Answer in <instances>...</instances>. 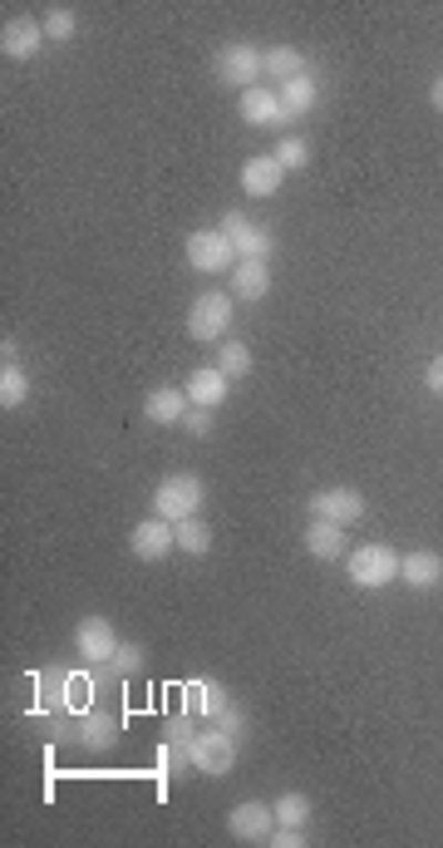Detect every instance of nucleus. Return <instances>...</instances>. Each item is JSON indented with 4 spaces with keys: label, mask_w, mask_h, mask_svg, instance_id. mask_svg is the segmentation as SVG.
<instances>
[{
    "label": "nucleus",
    "mask_w": 443,
    "mask_h": 848,
    "mask_svg": "<svg viewBox=\"0 0 443 848\" xmlns=\"http://www.w3.org/2000/svg\"><path fill=\"white\" fill-rule=\"evenodd\" d=\"M177 528V553H187V558H207L213 553V528L203 523V513H193V519H183V523H173Z\"/></svg>",
    "instance_id": "b1692460"
},
{
    "label": "nucleus",
    "mask_w": 443,
    "mask_h": 848,
    "mask_svg": "<svg viewBox=\"0 0 443 848\" xmlns=\"http://www.w3.org/2000/svg\"><path fill=\"white\" fill-rule=\"evenodd\" d=\"M399 563H404V553L390 548V543H360V548H350V553H346L350 582H354V588H364V592L394 588V582H399Z\"/></svg>",
    "instance_id": "f257e3e1"
},
{
    "label": "nucleus",
    "mask_w": 443,
    "mask_h": 848,
    "mask_svg": "<svg viewBox=\"0 0 443 848\" xmlns=\"http://www.w3.org/2000/svg\"><path fill=\"white\" fill-rule=\"evenodd\" d=\"M40 25H44V40H50V45H70V40L80 35V10L74 6H50L40 16Z\"/></svg>",
    "instance_id": "5701e85b"
},
{
    "label": "nucleus",
    "mask_w": 443,
    "mask_h": 848,
    "mask_svg": "<svg viewBox=\"0 0 443 848\" xmlns=\"http://www.w3.org/2000/svg\"><path fill=\"white\" fill-rule=\"evenodd\" d=\"M271 844H276V848H306V829H291V824H276Z\"/></svg>",
    "instance_id": "2f4dec72"
},
{
    "label": "nucleus",
    "mask_w": 443,
    "mask_h": 848,
    "mask_svg": "<svg viewBox=\"0 0 443 848\" xmlns=\"http://www.w3.org/2000/svg\"><path fill=\"white\" fill-rule=\"evenodd\" d=\"M213 366H217L227 380H247L257 360H251V346H247V340H231V336H227V340L217 346V360H213Z\"/></svg>",
    "instance_id": "4be33fe9"
},
{
    "label": "nucleus",
    "mask_w": 443,
    "mask_h": 848,
    "mask_svg": "<svg viewBox=\"0 0 443 848\" xmlns=\"http://www.w3.org/2000/svg\"><path fill=\"white\" fill-rule=\"evenodd\" d=\"M183 395H187V405H203V410H217V405H227L231 380L222 376L217 366H197L193 376L183 380Z\"/></svg>",
    "instance_id": "dca6fc26"
},
{
    "label": "nucleus",
    "mask_w": 443,
    "mask_h": 848,
    "mask_svg": "<svg viewBox=\"0 0 443 848\" xmlns=\"http://www.w3.org/2000/svg\"><path fill=\"white\" fill-rule=\"evenodd\" d=\"M203 503H207V483H203V473H168V479L153 489V499H148V509L158 513V519H168V523H183V519H193V513H203Z\"/></svg>",
    "instance_id": "f03ea898"
},
{
    "label": "nucleus",
    "mask_w": 443,
    "mask_h": 848,
    "mask_svg": "<svg viewBox=\"0 0 443 848\" xmlns=\"http://www.w3.org/2000/svg\"><path fill=\"white\" fill-rule=\"evenodd\" d=\"M143 666V646H119L114 652V671H138Z\"/></svg>",
    "instance_id": "473e14b6"
},
{
    "label": "nucleus",
    "mask_w": 443,
    "mask_h": 848,
    "mask_svg": "<svg viewBox=\"0 0 443 848\" xmlns=\"http://www.w3.org/2000/svg\"><path fill=\"white\" fill-rule=\"evenodd\" d=\"M310 64H306V54L296 50V45H271V50H261V74H271V80H296V74H306Z\"/></svg>",
    "instance_id": "412c9836"
},
{
    "label": "nucleus",
    "mask_w": 443,
    "mask_h": 848,
    "mask_svg": "<svg viewBox=\"0 0 443 848\" xmlns=\"http://www.w3.org/2000/svg\"><path fill=\"white\" fill-rule=\"evenodd\" d=\"M222 233H227L231 252H237V262H271L276 252V233H266L261 223H251L247 213H222Z\"/></svg>",
    "instance_id": "0eeeda50"
},
{
    "label": "nucleus",
    "mask_w": 443,
    "mask_h": 848,
    "mask_svg": "<svg viewBox=\"0 0 443 848\" xmlns=\"http://www.w3.org/2000/svg\"><path fill=\"white\" fill-rule=\"evenodd\" d=\"M213 74H217V84H227V90H241V94L257 90L261 84V50L247 45V40H231V45L217 50Z\"/></svg>",
    "instance_id": "39448f33"
},
{
    "label": "nucleus",
    "mask_w": 443,
    "mask_h": 848,
    "mask_svg": "<svg viewBox=\"0 0 443 848\" xmlns=\"http://www.w3.org/2000/svg\"><path fill=\"white\" fill-rule=\"evenodd\" d=\"M231 296L247 306H257L271 296V262H237L231 267Z\"/></svg>",
    "instance_id": "6ab92c4d"
},
{
    "label": "nucleus",
    "mask_w": 443,
    "mask_h": 848,
    "mask_svg": "<svg viewBox=\"0 0 443 848\" xmlns=\"http://www.w3.org/2000/svg\"><path fill=\"white\" fill-rule=\"evenodd\" d=\"M316 104H320V80H316V70H306V74H296V80L281 84V109H286V119L316 114Z\"/></svg>",
    "instance_id": "aec40b11"
},
{
    "label": "nucleus",
    "mask_w": 443,
    "mask_h": 848,
    "mask_svg": "<svg viewBox=\"0 0 443 848\" xmlns=\"http://www.w3.org/2000/svg\"><path fill=\"white\" fill-rule=\"evenodd\" d=\"M128 553L138 558V563H163L168 553H177V528L168 519H158V513H148L143 523H133Z\"/></svg>",
    "instance_id": "6e6552de"
},
{
    "label": "nucleus",
    "mask_w": 443,
    "mask_h": 848,
    "mask_svg": "<svg viewBox=\"0 0 443 848\" xmlns=\"http://www.w3.org/2000/svg\"><path fill=\"white\" fill-rule=\"evenodd\" d=\"M40 50H44V25L35 16L6 20V30H0V54H6L10 64H30Z\"/></svg>",
    "instance_id": "f8f14e48"
},
{
    "label": "nucleus",
    "mask_w": 443,
    "mask_h": 848,
    "mask_svg": "<svg viewBox=\"0 0 443 848\" xmlns=\"http://www.w3.org/2000/svg\"><path fill=\"white\" fill-rule=\"evenodd\" d=\"M271 809H276V824H291V829H306L310 814H316V809H310V795H301V789H286Z\"/></svg>",
    "instance_id": "bb28decb"
},
{
    "label": "nucleus",
    "mask_w": 443,
    "mask_h": 848,
    "mask_svg": "<svg viewBox=\"0 0 443 848\" xmlns=\"http://www.w3.org/2000/svg\"><path fill=\"white\" fill-rule=\"evenodd\" d=\"M424 390H429V395H443V356H434V360L424 366Z\"/></svg>",
    "instance_id": "72a5a7b5"
},
{
    "label": "nucleus",
    "mask_w": 443,
    "mask_h": 848,
    "mask_svg": "<svg viewBox=\"0 0 443 848\" xmlns=\"http://www.w3.org/2000/svg\"><path fill=\"white\" fill-rule=\"evenodd\" d=\"M30 400V376L20 370V360L0 366V410H20Z\"/></svg>",
    "instance_id": "a878e982"
},
{
    "label": "nucleus",
    "mask_w": 443,
    "mask_h": 848,
    "mask_svg": "<svg viewBox=\"0 0 443 848\" xmlns=\"http://www.w3.org/2000/svg\"><path fill=\"white\" fill-rule=\"evenodd\" d=\"M227 834H231L237 844H271V834H276V809H271V804H261V799L237 804V809L227 814Z\"/></svg>",
    "instance_id": "9d476101"
},
{
    "label": "nucleus",
    "mask_w": 443,
    "mask_h": 848,
    "mask_svg": "<svg viewBox=\"0 0 443 848\" xmlns=\"http://www.w3.org/2000/svg\"><path fill=\"white\" fill-rule=\"evenodd\" d=\"M207 725H217V730H227V735H237V740H241V735H247V711H241L237 701H231V706L222 711L217 721H207Z\"/></svg>",
    "instance_id": "7c9ffc66"
},
{
    "label": "nucleus",
    "mask_w": 443,
    "mask_h": 848,
    "mask_svg": "<svg viewBox=\"0 0 443 848\" xmlns=\"http://www.w3.org/2000/svg\"><path fill=\"white\" fill-rule=\"evenodd\" d=\"M183 257H187V267L203 272V277H222V272L231 277V267H237V252H231V242L222 227H197V233H187Z\"/></svg>",
    "instance_id": "20e7f679"
},
{
    "label": "nucleus",
    "mask_w": 443,
    "mask_h": 848,
    "mask_svg": "<svg viewBox=\"0 0 443 848\" xmlns=\"http://www.w3.org/2000/svg\"><path fill=\"white\" fill-rule=\"evenodd\" d=\"M10 360H20V346H16V340H0V366H10Z\"/></svg>",
    "instance_id": "f704fd0d"
},
{
    "label": "nucleus",
    "mask_w": 443,
    "mask_h": 848,
    "mask_svg": "<svg viewBox=\"0 0 443 848\" xmlns=\"http://www.w3.org/2000/svg\"><path fill=\"white\" fill-rule=\"evenodd\" d=\"M301 543H306V553L316 558V563H340V558L350 553V528L330 523V519H310Z\"/></svg>",
    "instance_id": "2eb2a0df"
},
{
    "label": "nucleus",
    "mask_w": 443,
    "mask_h": 848,
    "mask_svg": "<svg viewBox=\"0 0 443 848\" xmlns=\"http://www.w3.org/2000/svg\"><path fill=\"white\" fill-rule=\"evenodd\" d=\"M429 104H434L439 114H443V74H439V80H434V90H429Z\"/></svg>",
    "instance_id": "c9c22d12"
},
{
    "label": "nucleus",
    "mask_w": 443,
    "mask_h": 848,
    "mask_svg": "<svg viewBox=\"0 0 443 848\" xmlns=\"http://www.w3.org/2000/svg\"><path fill=\"white\" fill-rule=\"evenodd\" d=\"M183 415H187L183 385H153V390L143 395V420L148 425H183Z\"/></svg>",
    "instance_id": "a211bd4d"
},
{
    "label": "nucleus",
    "mask_w": 443,
    "mask_h": 848,
    "mask_svg": "<svg viewBox=\"0 0 443 848\" xmlns=\"http://www.w3.org/2000/svg\"><path fill=\"white\" fill-rule=\"evenodd\" d=\"M187 696H193V715H207V721H217L222 711L231 706V696H227V686H217V681H193V686H187Z\"/></svg>",
    "instance_id": "393cba45"
},
{
    "label": "nucleus",
    "mask_w": 443,
    "mask_h": 848,
    "mask_svg": "<svg viewBox=\"0 0 443 848\" xmlns=\"http://www.w3.org/2000/svg\"><path fill=\"white\" fill-rule=\"evenodd\" d=\"M399 582L409 592H439L443 588V553L439 548H409L399 563Z\"/></svg>",
    "instance_id": "ddd939ff"
},
{
    "label": "nucleus",
    "mask_w": 443,
    "mask_h": 848,
    "mask_svg": "<svg viewBox=\"0 0 443 848\" xmlns=\"http://www.w3.org/2000/svg\"><path fill=\"white\" fill-rule=\"evenodd\" d=\"M80 735H84L89 750H109V745H114V735H119V721H114V715L89 711V715H84V725H80Z\"/></svg>",
    "instance_id": "cd10ccee"
},
{
    "label": "nucleus",
    "mask_w": 443,
    "mask_h": 848,
    "mask_svg": "<svg viewBox=\"0 0 443 848\" xmlns=\"http://www.w3.org/2000/svg\"><path fill=\"white\" fill-rule=\"evenodd\" d=\"M231 321H237V296L231 292H203L193 306H187V336H193L197 346H222Z\"/></svg>",
    "instance_id": "7ed1b4c3"
},
{
    "label": "nucleus",
    "mask_w": 443,
    "mask_h": 848,
    "mask_svg": "<svg viewBox=\"0 0 443 848\" xmlns=\"http://www.w3.org/2000/svg\"><path fill=\"white\" fill-rule=\"evenodd\" d=\"M237 750H241V740L227 730H217V725L193 730V740H187V759H193V769H203V775H231Z\"/></svg>",
    "instance_id": "423d86ee"
},
{
    "label": "nucleus",
    "mask_w": 443,
    "mask_h": 848,
    "mask_svg": "<svg viewBox=\"0 0 443 848\" xmlns=\"http://www.w3.org/2000/svg\"><path fill=\"white\" fill-rule=\"evenodd\" d=\"M237 114H241V124H247V129H286V124H291V119H286V109H281V90H266V84H257V90L241 94Z\"/></svg>",
    "instance_id": "4468645a"
},
{
    "label": "nucleus",
    "mask_w": 443,
    "mask_h": 848,
    "mask_svg": "<svg viewBox=\"0 0 443 848\" xmlns=\"http://www.w3.org/2000/svg\"><path fill=\"white\" fill-rule=\"evenodd\" d=\"M119 632H114V622L109 616H84L80 626H74V652H80V661H94V666H104V661H114L119 652Z\"/></svg>",
    "instance_id": "9b49d317"
},
{
    "label": "nucleus",
    "mask_w": 443,
    "mask_h": 848,
    "mask_svg": "<svg viewBox=\"0 0 443 848\" xmlns=\"http://www.w3.org/2000/svg\"><path fill=\"white\" fill-rule=\"evenodd\" d=\"M241 188L251 197H276L286 188V168L276 163V153H257V159L241 163Z\"/></svg>",
    "instance_id": "f3484780"
},
{
    "label": "nucleus",
    "mask_w": 443,
    "mask_h": 848,
    "mask_svg": "<svg viewBox=\"0 0 443 848\" xmlns=\"http://www.w3.org/2000/svg\"><path fill=\"white\" fill-rule=\"evenodd\" d=\"M310 519H330V523H360L364 519V493L350 489V483H336V489H320L310 493Z\"/></svg>",
    "instance_id": "1a4fd4ad"
},
{
    "label": "nucleus",
    "mask_w": 443,
    "mask_h": 848,
    "mask_svg": "<svg viewBox=\"0 0 443 848\" xmlns=\"http://www.w3.org/2000/svg\"><path fill=\"white\" fill-rule=\"evenodd\" d=\"M276 163H281L286 173H301V168H310V139H301V134L281 139V143H276Z\"/></svg>",
    "instance_id": "c85d7f7f"
},
{
    "label": "nucleus",
    "mask_w": 443,
    "mask_h": 848,
    "mask_svg": "<svg viewBox=\"0 0 443 848\" xmlns=\"http://www.w3.org/2000/svg\"><path fill=\"white\" fill-rule=\"evenodd\" d=\"M183 429H187L193 439H207V435H213V410H203V405H187Z\"/></svg>",
    "instance_id": "c756f323"
}]
</instances>
